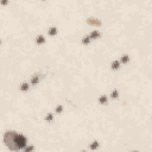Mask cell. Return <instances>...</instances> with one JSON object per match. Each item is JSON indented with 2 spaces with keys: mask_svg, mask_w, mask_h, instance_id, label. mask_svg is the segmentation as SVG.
<instances>
[{
  "mask_svg": "<svg viewBox=\"0 0 152 152\" xmlns=\"http://www.w3.org/2000/svg\"><path fill=\"white\" fill-rule=\"evenodd\" d=\"M4 141L5 144L7 145V147L12 151H17V150H20L23 147H25L26 145V139L21 135V134H18L15 132H6L5 135H4Z\"/></svg>",
  "mask_w": 152,
  "mask_h": 152,
  "instance_id": "obj_1",
  "label": "cell"
}]
</instances>
